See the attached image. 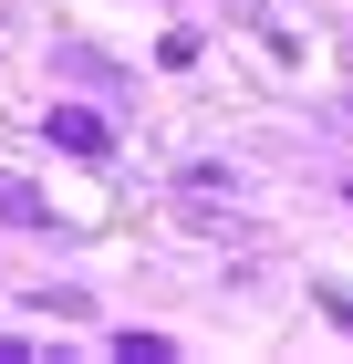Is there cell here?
<instances>
[{
	"instance_id": "obj_1",
	"label": "cell",
	"mask_w": 353,
	"mask_h": 364,
	"mask_svg": "<svg viewBox=\"0 0 353 364\" xmlns=\"http://www.w3.org/2000/svg\"><path fill=\"white\" fill-rule=\"evenodd\" d=\"M53 136L73 146V156H104V125H94V114H53Z\"/></svg>"
}]
</instances>
